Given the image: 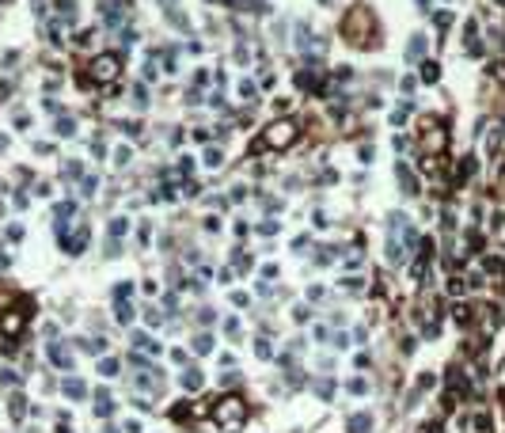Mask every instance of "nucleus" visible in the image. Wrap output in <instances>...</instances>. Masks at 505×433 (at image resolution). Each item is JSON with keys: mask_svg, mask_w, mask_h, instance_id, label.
Here are the masks:
<instances>
[{"mask_svg": "<svg viewBox=\"0 0 505 433\" xmlns=\"http://www.w3.org/2000/svg\"><path fill=\"white\" fill-rule=\"evenodd\" d=\"M133 346H141V350H144V353H156V350H160V346H156V342H152V338H148V334H133Z\"/></svg>", "mask_w": 505, "mask_h": 433, "instance_id": "nucleus-9", "label": "nucleus"}, {"mask_svg": "<svg viewBox=\"0 0 505 433\" xmlns=\"http://www.w3.org/2000/svg\"><path fill=\"white\" fill-rule=\"evenodd\" d=\"M422 53H425V38H414V42L406 46V57L414 61V57H422Z\"/></svg>", "mask_w": 505, "mask_h": 433, "instance_id": "nucleus-12", "label": "nucleus"}, {"mask_svg": "<svg viewBox=\"0 0 505 433\" xmlns=\"http://www.w3.org/2000/svg\"><path fill=\"white\" fill-rule=\"evenodd\" d=\"M50 361H53V365H61V369H69V353H65L61 346H50Z\"/></svg>", "mask_w": 505, "mask_h": 433, "instance_id": "nucleus-10", "label": "nucleus"}, {"mask_svg": "<svg viewBox=\"0 0 505 433\" xmlns=\"http://www.w3.org/2000/svg\"><path fill=\"white\" fill-rule=\"evenodd\" d=\"M182 384H186V388L194 391V388H198V384H201V380H198V372H186V376H182Z\"/></svg>", "mask_w": 505, "mask_h": 433, "instance_id": "nucleus-20", "label": "nucleus"}, {"mask_svg": "<svg viewBox=\"0 0 505 433\" xmlns=\"http://www.w3.org/2000/svg\"><path fill=\"white\" fill-rule=\"evenodd\" d=\"M213 418H217V426L225 429V433H228V429H239V426L247 422V403L236 399V396H225L217 407H213Z\"/></svg>", "mask_w": 505, "mask_h": 433, "instance_id": "nucleus-2", "label": "nucleus"}, {"mask_svg": "<svg viewBox=\"0 0 505 433\" xmlns=\"http://www.w3.org/2000/svg\"><path fill=\"white\" fill-rule=\"evenodd\" d=\"M399 182H403L406 194H418V179L410 175V167H406V163H399Z\"/></svg>", "mask_w": 505, "mask_h": 433, "instance_id": "nucleus-6", "label": "nucleus"}, {"mask_svg": "<svg viewBox=\"0 0 505 433\" xmlns=\"http://www.w3.org/2000/svg\"><path fill=\"white\" fill-rule=\"evenodd\" d=\"M205 163H209V167H217V163H220V152L209 148V152H205Z\"/></svg>", "mask_w": 505, "mask_h": 433, "instance_id": "nucleus-21", "label": "nucleus"}, {"mask_svg": "<svg viewBox=\"0 0 505 433\" xmlns=\"http://www.w3.org/2000/svg\"><path fill=\"white\" fill-rule=\"evenodd\" d=\"M194 350H198V353H209V350H213V338H209V334H201V338L194 342Z\"/></svg>", "mask_w": 505, "mask_h": 433, "instance_id": "nucleus-13", "label": "nucleus"}, {"mask_svg": "<svg viewBox=\"0 0 505 433\" xmlns=\"http://www.w3.org/2000/svg\"><path fill=\"white\" fill-rule=\"evenodd\" d=\"M372 27H376L372 12H368L365 4H357L353 12L346 15L342 31H346V38H349V42H357V46H372Z\"/></svg>", "mask_w": 505, "mask_h": 433, "instance_id": "nucleus-1", "label": "nucleus"}, {"mask_svg": "<svg viewBox=\"0 0 505 433\" xmlns=\"http://www.w3.org/2000/svg\"><path fill=\"white\" fill-rule=\"evenodd\" d=\"M99 372H103V376H114V372H118V361H103Z\"/></svg>", "mask_w": 505, "mask_h": 433, "instance_id": "nucleus-16", "label": "nucleus"}, {"mask_svg": "<svg viewBox=\"0 0 505 433\" xmlns=\"http://www.w3.org/2000/svg\"><path fill=\"white\" fill-rule=\"evenodd\" d=\"M255 353H258V357H270V353H274V350H270V342H262V338H258V346H255Z\"/></svg>", "mask_w": 505, "mask_h": 433, "instance_id": "nucleus-19", "label": "nucleus"}, {"mask_svg": "<svg viewBox=\"0 0 505 433\" xmlns=\"http://www.w3.org/2000/svg\"><path fill=\"white\" fill-rule=\"evenodd\" d=\"M23 407H27L23 396H12V418H23Z\"/></svg>", "mask_w": 505, "mask_h": 433, "instance_id": "nucleus-15", "label": "nucleus"}, {"mask_svg": "<svg viewBox=\"0 0 505 433\" xmlns=\"http://www.w3.org/2000/svg\"><path fill=\"white\" fill-rule=\"evenodd\" d=\"M65 396L69 399H84V384L80 380H65Z\"/></svg>", "mask_w": 505, "mask_h": 433, "instance_id": "nucleus-11", "label": "nucleus"}, {"mask_svg": "<svg viewBox=\"0 0 505 433\" xmlns=\"http://www.w3.org/2000/svg\"><path fill=\"white\" fill-rule=\"evenodd\" d=\"M57 133H61V137H69V133H72V122L61 118V122H57Z\"/></svg>", "mask_w": 505, "mask_h": 433, "instance_id": "nucleus-18", "label": "nucleus"}, {"mask_svg": "<svg viewBox=\"0 0 505 433\" xmlns=\"http://www.w3.org/2000/svg\"><path fill=\"white\" fill-rule=\"evenodd\" d=\"M422 80H429V84L437 80V65H433V61H425V65H422Z\"/></svg>", "mask_w": 505, "mask_h": 433, "instance_id": "nucleus-14", "label": "nucleus"}, {"mask_svg": "<svg viewBox=\"0 0 505 433\" xmlns=\"http://www.w3.org/2000/svg\"><path fill=\"white\" fill-rule=\"evenodd\" d=\"M122 232H125V220H122V217H118V220H110V236H114V239H118Z\"/></svg>", "mask_w": 505, "mask_h": 433, "instance_id": "nucleus-17", "label": "nucleus"}, {"mask_svg": "<svg viewBox=\"0 0 505 433\" xmlns=\"http://www.w3.org/2000/svg\"><path fill=\"white\" fill-rule=\"evenodd\" d=\"M368 429H372V418L368 415H357L353 422H349V433H368Z\"/></svg>", "mask_w": 505, "mask_h": 433, "instance_id": "nucleus-8", "label": "nucleus"}, {"mask_svg": "<svg viewBox=\"0 0 505 433\" xmlns=\"http://www.w3.org/2000/svg\"><path fill=\"white\" fill-rule=\"evenodd\" d=\"M27 312V308H23ZM19 312V308H8V312H0V334H8V338H15L19 331L27 327V315Z\"/></svg>", "mask_w": 505, "mask_h": 433, "instance_id": "nucleus-5", "label": "nucleus"}, {"mask_svg": "<svg viewBox=\"0 0 505 433\" xmlns=\"http://www.w3.org/2000/svg\"><path fill=\"white\" fill-rule=\"evenodd\" d=\"M293 137H296V126L289 118H281V122H270V126H266V137H262V141H266L270 148H289Z\"/></svg>", "mask_w": 505, "mask_h": 433, "instance_id": "nucleus-3", "label": "nucleus"}, {"mask_svg": "<svg viewBox=\"0 0 505 433\" xmlns=\"http://www.w3.org/2000/svg\"><path fill=\"white\" fill-rule=\"evenodd\" d=\"M118 69H122V61H118V57L103 53V57H95V61L87 65V76H91L95 84H110L114 76H118Z\"/></svg>", "mask_w": 505, "mask_h": 433, "instance_id": "nucleus-4", "label": "nucleus"}, {"mask_svg": "<svg viewBox=\"0 0 505 433\" xmlns=\"http://www.w3.org/2000/svg\"><path fill=\"white\" fill-rule=\"evenodd\" d=\"M95 410H99V415H110V410H114L110 391H99V396H95Z\"/></svg>", "mask_w": 505, "mask_h": 433, "instance_id": "nucleus-7", "label": "nucleus"}]
</instances>
